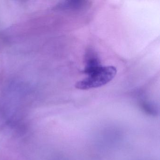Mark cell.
<instances>
[{
  "label": "cell",
  "instance_id": "obj_1",
  "mask_svg": "<svg viewBox=\"0 0 160 160\" xmlns=\"http://www.w3.org/2000/svg\"><path fill=\"white\" fill-rule=\"evenodd\" d=\"M116 67L113 66H101L75 84L78 89L88 90L99 88L110 82L117 74Z\"/></svg>",
  "mask_w": 160,
  "mask_h": 160
},
{
  "label": "cell",
  "instance_id": "obj_2",
  "mask_svg": "<svg viewBox=\"0 0 160 160\" xmlns=\"http://www.w3.org/2000/svg\"><path fill=\"white\" fill-rule=\"evenodd\" d=\"M102 66L100 60L95 52L89 50L85 59V66L83 72L88 75Z\"/></svg>",
  "mask_w": 160,
  "mask_h": 160
}]
</instances>
